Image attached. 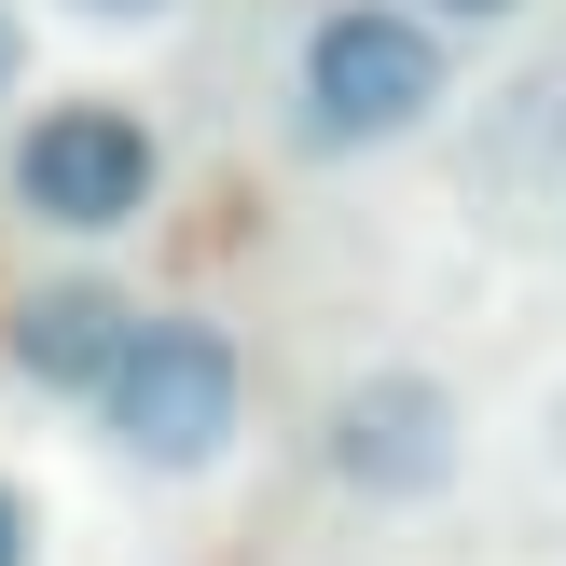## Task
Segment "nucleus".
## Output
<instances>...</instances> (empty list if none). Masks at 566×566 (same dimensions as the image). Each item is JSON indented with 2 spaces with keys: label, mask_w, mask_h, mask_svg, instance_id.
I'll return each instance as SVG.
<instances>
[{
  "label": "nucleus",
  "mask_w": 566,
  "mask_h": 566,
  "mask_svg": "<svg viewBox=\"0 0 566 566\" xmlns=\"http://www.w3.org/2000/svg\"><path fill=\"white\" fill-rule=\"evenodd\" d=\"M457 97V55L415 0H332L291 55V153H387Z\"/></svg>",
  "instance_id": "1"
},
{
  "label": "nucleus",
  "mask_w": 566,
  "mask_h": 566,
  "mask_svg": "<svg viewBox=\"0 0 566 566\" xmlns=\"http://www.w3.org/2000/svg\"><path fill=\"white\" fill-rule=\"evenodd\" d=\"M235 401H249V359L221 318H138L125 374L97 387V429L125 470H153V484H193V470H221V442H235Z\"/></svg>",
  "instance_id": "2"
},
{
  "label": "nucleus",
  "mask_w": 566,
  "mask_h": 566,
  "mask_svg": "<svg viewBox=\"0 0 566 566\" xmlns=\"http://www.w3.org/2000/svg\"><path fill=\"white\" fill-rule=\"evenodd\" d=\"M153 193H166V138L125 97H42L14 125V208L42 235H125Z\"/></svg>",
  "instance_id": "3"
},
{
  "label": "nucleus",
  "mask_w": 566,
  "mask_h": 566,
  "mask_svg": "<svg viewBox=\"0 0 566 566\" xmlns=\"http://www.w3.org/2000/svg\"><path fill=\"white\" fill-rule=\"evenodd\" d=\"M457 457H470V415H457V387L415 374V359L346 374V387H332V415H318V470H332L346 497H374V512L442 497V484H457Z\"/></svg>",
  "instance_id": "4"
},
{
  "label": "nucleus",
  "mask_w": 566,
  "mask_h": 566,
  "mask_svg": "<svg viewBox=\"0 0 566 566\" xmlns=\"http://www.w3.org/2000/svg\"><path fill=\"white\" fill-rule=\"evenodd\" d=\"M0 346H14V374H28V387H55V401H97V387L125 374V346H138V304L111 291V276H42V291H14Z\"/></svg>",
  "instance_id": "5"
},
{
  "label": "nucleus",
  "mask_w": 566,
  "mask_h": 566,
  "mask_svg": "<svg viewBox=\"0 0 566 566\" xmlns=\"http://www.w3.org/2000/svg\"><path fill=\"white\" fill-rule=\"evenodd\" d=\"M415 14H429V28H512L525 0H415Z\"/></svg>",
  "instance_id": "6"
},
{
  "label": "nucleus",
  "mask_w": 566,
  "mask_h": 566,
  "mask_svg": "<svg viewBox=\"0 0 566 566\" xmlns=\"http://www.w3.org/2000/svg\"><path fill=\"white\" fill-rule=\"evenodd\" d=\"M0 97H28V14L0 0Z\"/></svg>",
  "instance_id": "7"
},
{
  "label": "nucleus",
  "mask_w": 566,
  "mask_h": 566,
  "mask_svg": "<svg viewBox=\"0 0 566 566\" xmlns=\"http://www.w3.org/2000/svg\"><path fill=\"white\" fill-rule=\"evenodd\" d=\"M0 566H28V497L0 484Z\"/></svg>",
  "instance_id": "8"
},
{
  "label": "nucleus",
  "mask_w": 566,
  "mask_h": 566,
  "mask_svg": "<svg viewBox=\"0 0 566 566\" xmlns=\"http://www.w3.org/2000/svg\"><path fill=\"white\" fill-rule=\"evenodd\" d=\"M70 14H97V28H138V14H166V0H70Z\"/></svg>",
  "instance_id": "9"
},
{
  "label": "nucleus",
  "mask_w": 566,
  "mask_h": 566,
  "mask_svg": "<svg viewBox=\"0 0 566 566\" xmlns=\"http://www.w3.org/2000/svg\"><path fill=\"white\" fill-rule=\"evenodd\" d=\"M553 442H566V401H553Z\"/></svg>",
  "instance_id": "10"
}]
</instances>
